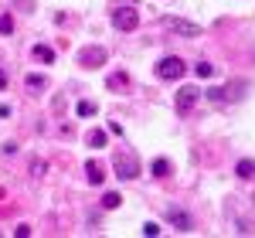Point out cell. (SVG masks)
Wrapping results in <instances>:
<instances>
[{
  "label": "cell",
  "mask_w": 255,
  "mask_h": 238,
  "mask_svg": "<svg viewBox=\"0 0 255 238\" xmlns=\"http://www.w3.org/2000/svg\"><path fill=\"white\" fill-rule=\"evenodd\" d=\"M113 170H116L119 180H133V177H139V160L133 157V153H116Z\"/></svg>",
  "instance_id": "6da1fadb"
},
{
  "label": "cell",
  "mask_w": 255,
  "mask_h": 238,
  "mask_svg": "<svg viewBox=\"0 0 255 238\" xmlns=\"http://www.w3.org/2000/svg\"><path fill=\"white\" fill-rule=\"evenodd\" d=\"M184 72H187V65L177 58V55H167V58L157 61V75H160V79H167V82L184 79Z\"/></svg>",
  "instance_id": "7a4b0ae2"
},
{
  "label": "cell",
  "mask_w": 255,
  "mask_h": 238,
  "mask_svg": "<svg viewBox=\"0 0 255 238\" xmlns=\"http://www.w3.org/2000/svg\"><path fill=\"white\" fill-rule=\"evenodd\" d=\"M113 24H116L119 31H136L139 27V14L133 7H119L116 14H113Z\"/></svg>",
  "instance_id": "3957f363"
},
{
  "label": "cell",
  "mask_w": 255,
  "mask_h": 238,
  "mask_svg": "<svg viewBox=\"0 0 255 238\" xmlns=\"http://www.w3.org/2000/svg\"><path fill=\"white\" fill-rule=\"evenodd\" d=\"M197 99H201V92H197L194 85H184V89L177 92V113H180V116H187V113L197 106Z\"/></svg>",
  "instance_id": "277c9868"
},
{
  "label": "cell",
  "mask_w": 255,
  "mask_h": 238,
  "mask_svg": "<svg viewBox=\"0 0 255 238\" xmlns=\"http://www.w3.org/2000/svg\"><path fill=\"white\" fill-rule=\"evenodd\" d=\"M167 27L174 34H184V38H201V27L191 24V20H180V17H167Z\"/></svg>",
  "instance_id": "5b68a950"
},
{
  "label": "cell",
  "mask_w": 255,
  "mask_h": 238,
  "mask_svg": "<svg viewBox=\"0 0 255 238\" xmlns=\"http://www.w3.org/2000/svg\"><path fill=\"white\" fill-rule=\"evenodd\" d=\"M167 221L174 225L177 232H194V218H191L187 211H180V208H170V211H167Z\"/></svg>",
  "instance_id": "8992f818"
},
{
  "label": "cell",
  "mask_w": 255,
  "mask_h": 238,
  "mask_svg": "<svg viewBox=\"0 0 255 238\" xmlns=\"http://www.w3.org/2000/svg\"><path fill=\"white\" fill-rule=\"evenodd\" d=\"M102 61H106V51L102 48H85L79 55V65H85V68H99Z\"/></svg>",
  "instance_id": "52a82bcc"
},
{
  "label": "cell",
  "mask_w": 255,
  "mask_h": 238,
  "mask_svg": "<svg viewBox=\"0 0 255 238\" xmlns=\"http://www.w3.org/2000/svg\"><path fill=\"white\" fill-rule=\"evenodd\" d=\"M85 177H89V184H92V187H99V184L106 180V170H102V163H92V160H89V163H85Z\"/></svg>",
  "instance_id": "ba28073f"
},
{
  "label": "cell",
  "mask_w": 255,
  "mask_h": 238,
  "mask_svg": "<svg viewBox=\"0 0 255 238\" xmlns=\"http://www.w3.org/2000/svg\"><path fill=\"white\" fill-rule=\"evenodd\" d=\"M235 174H238L242 180H252V177H255V160H238Z\"/></svg>",
  "instance_id": "9c48e42d"
},
{
  "label": "cell",
  "mask_w": 255,
  "mask_h": 238,
  "mask_svg": "<svg viewBox=\"0 0 255 238\" xmlns=\"http://www.w3.org/2000/svg\"><path fill=\"white\" fill-rule=\"evenodd\" d=\"M85 143H89V146H106V133H102V129H89V133H85Z\"/></svg>",
  "instance_id": "30bf717a"
},
{
  "label": "cell",
  "mask_w": 255,
  "mask_h": 238,
  "mask_svg": "<svg viewBox=\"0 0 255 238\" xmlns=\"http://www.w3.org/2000/svg\"><path fill=\"white\" fill-rule=\"evenodd\" d=\"M34 58H41L44 65H48V61H55V51H51L48 44H34Z\"/></svg>",
  "instance_id": "8fae6325"
},
{
  "label": "cell",
  "mask_w": 255,
  "mask_h": 238,
  "mask_svg": "<svg viewBox=\"0 0 255 238\" xmlns=\"http://www.w3.org/2000/svg\"><path fill=\"white\" fill-rule=\"evenodd\" d=\"M194 75H197V79H211V75H215V65H208V61H197V65H194Z\"/></svg>",
  "instance_id": "7c38bea8"
},
{
  "label": "cell",
  "mask_w": 255,
  "mask_h": 238,
  "mask_svg": "<svg viewBox=\"0 0 255 238\" xmlns=\"http://www.w3.org/2000/svg\"><path fill=\"white\" fill-rule=\"evenodd\" d=\"M79 116H82V119H89V116H96V102H89V99H82V102H79Z\"/></svg>",
  "instance_id": "4fadbf2b"
},
{
  "label": "cell",
  "mask_w": 255,
  "mask_h": 238,
  "mask_svg": "<svg viewBox=\"0 0 255 238\" xmlns=\"http://www.w3.org/2000/svg\"><path fill=\"white\" fill-rule=\"evenodd\" d=\"M119 204H123V198H119V194H113V191L102 198V208H106V211H113V208H119Z\"/></svg>",
  "instance_id": "5bb4252c"
},
{
  "label": "cell",
  "mask_w": 255,
  "mask_h": 238,
  "mask_svg": "<svg viewBox=\"0 0 255 238\" xmlns=\"http://www.w3.org/2000/svg\"><path fill=\"white\" fill-rule=\"evenodd\" d=\"M170 174V163L167 160H153V177H167Z\"/></svg>",
  "instance_id": "9a60e30c"
},
{
  "label": "cell",
  "mask_w": 255,
  "mask_h": 238,
  "mask_svg": "<svg viewBox=\"0 0 255 238\" xmlns=\"http://www.w3.org/2000/svg\"><path fill=\"white\" fill-rule=\"evenodd\" d=\"M44 85H48V82L41 79V75H27V89H31V92H38V89H44Z\"/></svg>",
  "instance_id": "2e32d148"
},
{
  "label": "cell",
  "mask_w": 255,
  "mask_h": 238,
  "mask_svg": "<svg viewBox=\"0 0 255 238\" xmlns=\"http://www.w3.org/2000/svg\"><path fill=\"white\" fill-rule=\"evenodd\" d=\"M14 31V20H10V14H0V34H10Z\"/></svg>",
  "instance_id": "e0dca14e"
},
{
  "label": "cell",
  "mask_w": 255,
  "mask_h": 238,
  "mask_svg": "<svg viewBox=\"0 0 255 238\" xmlns=\"http://www.w3.org/2000/svg\"><path fill=\"white\" fill-rule=\"evenodd\" d=\"M31 174H34V177L44 174V160H31Z\"/></svg>",
  "instance_id": "ac0fdd59"
},
{
  "label": "cell",
  "mask_w": 255,
  "mask_h": 238,
  "mask_svg": "<svg viewBox=\"0 0 255 238\" xmlns=\"http://www.w3.org/2000/svg\"><path fill=\"white\" fill-rule=\"evenodd\" d=\"M143 235H160V225H153V221H146V225H143Z\"/></svg>",
  "instance_id": "d6986e66"
},
{
  "label": "cell",
  "mask_w": 255,
  "mask_h": 238,
  "mask_svg": "<svg viewBox=\"0 0 255 238\" xmlns=\"http://www.w3.org/2000/svg\"><path fill=\"white\" fill-rule=\"evenodd\" d=\"M109 85H113V89H116V85H126V75H113V79H109Z\"/></svg>",
  "instance_id": "ffe728a7"
},
{
  "label": "cell",
  "mask_w": 255,
  "mask_h": 238,
  "mask_svg": "<svg viewBox=\"0 0 255 238\" xmlns=\"http://www.w3.org/2000/svg\"><path fill=\"white\" fill-rule=\"evenodd\" d=\"M3 85H7V79H3V72H0V92H3Z\"/></svg>",
  "instance_id": "44dd1931"
}]
</instances>
